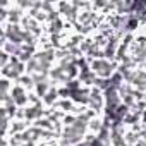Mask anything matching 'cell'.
<instances>
[{
    "instance_id": "6da1fadb",
    "label": "cell",
    "mask_w": 146,
    "mask_h": 146,
    "mask_svg": "<svg viewBox=\"0 0 146 146\" xmlns=\"http://www.w3.org/2000/svg\"><path fill=\"white\" fill-rule=\"evenodd\" d=\"M113 67H115V64L112 60H107V58L100 57V58H96V60L91 62L90 69L95 72V76L98 79H110L113 76Z\"/></svg>"
}]
</instances>
